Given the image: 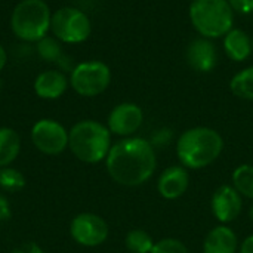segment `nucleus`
Here are the masks:
<instances>
[{
    "mask_svg": "<svg viewBox=\"0 0 253 253\" xmlns=\"http://www.w3.org/2000/svg\"><path fill=\"white\" fill-rule=\"evenodd\" d=\"M144 123V111L135 102L117 104L108 114L107 127L111 135L120 138H129L139 130Z\"/></svg>",
    "mask_w": 253,
    "mask_h": 253,
    "instance_id": "10",
    "label": "nucleus"
},
{
    "mask_svg": "<svg viewBox=\"0 0 253 253\" xmlns=\"http://www.w3.org/2000/svg\"><path fill=\"white\" fill-rule=\"evenodd\" d=\"M231 92L245 101H253V65L239 71L230 82Z\"/></svg>",
    "mask_w": 253,
    "mask_h": 253,
    "instance_id": "19",
    "label": "nucleus"
},
{
    "mask_svg": "<svg viewBox=\"0 0 253 253\" xmlns=\"http://www.w3.org/2000/svg\"><path fill=\"white\" fill-rule=\"evenodd\" d=\"M70 87L83 98H93L104 93L111 83L110 67L96 59L83 61L70 71Z\"/></svg>",
    "mask_w": 253,
    "mask_h": 253,
    "instance_id": "7",
    "label": "nucleus"
},
{
    "mask_svg": "<svg viewBox=\"0 0 253 253\" xmlns=\"http://www.w3.org/2000/svg\"><path fill=\"white\" fill-rule=\"evenodd\" d=\"M12 253H44L43 252V249L37 245V243H34V242H25V243H22L21 246H18L15 251Z\"/></svg>",
    "mask_w": 253,
    "mask_h": 253,
    "instance_id": "26",
    "label": "nucleus"
},
{
    "mask_svg": "<svg viewBox=\"0 0 253 253\" xmlns=\"http://www.w3.org/2000/svg\"><path fill=\"white\" fill-rule=\"evenodd\" d=\"M12 216V211H10V205L9 200L0 193V227L7 222Z\"/></svg>",
    "mask_w": 253,
    "mask_h": 253,
    "instance_id": "25",
    "label": "nucleus"
},
{
    "mask_svg": "<svg viewBox=\"0 0 253 253\" xmlns=\"http://www.w3.org/2000/svg\"><path fill=\"white\" fill-rule=\"evenodd\" d=\"M234 12H239L242 15H251L253 13V0H228Z\"/></svg>",
    "mask_w": 253,
    "mask_h": 253,
    "instance_id": "24",
    "label": "nucleus"
},
{
    "mask_svg": "<svg viewBox=\"0 0 253 253\" xmlns=\"http://www.w3.org/2000/svg\"><path fill=\"white\" fill-rule=\"evenodd\" d=\"M151 253H190V251L181 240L166 237L154 243Z\"/></svg>",
    "mask_w": 253,
    "mask_h": 253,
    "instance_id": "23",
    "label": "nucleus"
},
{
    "mask_svg": "<svg viewBox=\"0 0 253 253\" xmlns=\"http://www.w3.org/2000/svg\"><path fill=\"white\" fill-rule=\"evenodd\" d=\"M239 239L237 234L227 225L212 228L203 242V253H237Z\"/></svg>",
    "mask_w": 253,
    "mask_h": 253,
    "instance_id": "15",
    "label": "nucleus"
},
{
    "mask_svg": "<svg viewBox=\"0 0 253 253\" xmlns=\"http://www.w3.org/2000/svg\"><path fill=\"white\" fill-rule=\"evenodd\" d=\"M190 185V173L184 166H170L165 169L157 182L159 194L166 200H176L182 197Z\"/></svg>",
    "mask_w": 253,
    "mask_h": 253,
    "instance_id": "13",
    "label": "nucleus"
},
{
    "mask_svg": "<svg viewBox=\"0 0 253 253\" xmlns=\"http://www.w3.org/2000/svg\"><path fill=\"white\" fill-rule=\"evenodd\" d=\"M187 62L197 73H211L218 64L215 43L206 37H197L187 47Z\"/></svg>",
    "mask_w": 253,
    "mask_h": 253,
    "instance_id": "12",
    "label": "nucleus"
},
{
    "mask_svg": "<svg viewBox=\"0 0 253 253\" xmlns=\"http://www.w3.org/2000/svg\"><path fill=\"white\" fill-rule=\"evenodd\" d=\"M154 243L153 237L141 228L130 230L125 237V246L130 253H151Z\"/></svg>",
    "mask_w": 253,
    "mask_h": 253,
    "instance_id": "21",
    "label": "nucleus"
},
{
    "mask_svg": "<svg viewBox=\"0 0 253 253\" xmlns=\"http://www.w3.org/2000/svg\"><path fill=\"white\" fill-rule=\"evenodd\" d=\"M243 208V197L239 191L228 184L218 187L211 199V209L213 216L224 225L236 221Z\"/></svg>",
    "mask_w": 253,
    "mask_h": 253,
    "instance_id": "11",
    "label": "nucleus"
},
{
    "mask_svg": "<svg viewBox=\"0 0 253 253\" xmlns=\"http://www.w3.org/2000/svg\"><path fill=\"white\" fill-rule=\"evenodd\" d=\"M21 153L19 133L7 126L0 127V169L10 166Z\"/></svg>",
    "mask_w": 253,
    "mask_h": 253,
    "instance_id": "17",
    "label": "nucleus"
},
{
    "mask_svg": "<svg viewBox=\"0 0 253 253\" xmlns=\"http://www.w3.org/2000/svg\"><path fill=\"white\" fill-rule=\"evenodd\" d=\"M6 64H7V52L3 47V44L0 43V71L6 67Z\"/></svg>",
    "mask_w": 253,
    "mask_h": 253,
    "instance_id": "28",
    "label": "nucleus"
},
{
    "mask_svg": "<svg viewBox=\"0 0 253 253\" xmlns=\"http://www.w3.org/2000/svg\"><path fill=\"white\" fill-rule=\"evenodd\" d=\"M111 145L110 129L98 120H80L68 130V148L82 163L105 162Z\"/></svg>",
    "mask_w": 253,
    "mask_h": 253,
    "instance_id": "3",
    "label": "nucleus"
},
{
    "mask_svg": "<svg viewBox=\"0 0 253 253\" xmlns=\"http://www.w3.org/2000/svg\"><path fill=\"white\" fill-rule=\"evenodd\" d=\"M188 16L200 37H224L234 24V10L228 0H193L188 7Z\"/></svg>",
    "mask_w": 253,
    "mask_h": 253,
    "instance_id": "4",
    "label": "nucleus"
},
{
    "mask_svg": "<svg viewBox=\"0 0 253 253\" xmlns=\"http://www.w3.org/2000/svg\"><path fill=\"white\" fill-rule=\"evenodd\" d=\"M0 90H1V80H0Z\"/></svg>",
    "mask_w": 253,
    "mask_h": 253,
    "instance_id": "30",
    "label": "nucleus"
},
{
    "mask_svg": "<svg viewBox=\"0 0 253 253\" xmlns=\"http://www.w3.org/2000/svg\"><path fill=\"white\" fill-rule=\"evenodd\" d=\"M239 253H253V234L242 242V246L239 248Z\"/></svg>",
    "mask_w": 253,
    "mask_h": 253,
    "instance_id": "27",
    "label": "nucleus"
},
{
    "mask_svg": "<svg viewBox=\"0 0 253 253\" xmlns=\"http://www.w3.org/2000/svg\"><path fill=\"white\" fill-rule=\"evenodd\" d=\"M50 31L61 43L77 44L92 34V21L86 12L76 6H62L52 12Z\"/></svg>",
    "mask_w": 253,
    "mask_h": 253,
    "instance_id": "6",
    "label": "nucleus"
},
{
    "mask_svg": "<svg viewBox=\"0 0 253 253\" xmlns=\"http://www.w3.org/2000/svg\"><path fill=\"white\" fill-rule=\"evenodd\" d=\"M36 53L37 56L49 64L59 62L62 59V43L55 36H44L39 42H36Z\"/></svg>",
    "mask_w": 253,
    "mask_h": 253,
    "instance_id": "18",
    "label": "nucleus"
},
{
    "mask_svg": "<svg viewBox=\"0 0 253 253\" xmlns=\"http://www.w3.org/2000/svg\"><path fill=\"white\" fill-rule=\"evenodd\" d=\"M249 218H251V221L253 222V203L251 205V208H249Z\"/></svg>",
    "mask_w": 253,
    "mask_h": 253,
    "instance_id": "29",
    "label": "nucleus"
},
{
    "mask_svg": "<svg viewBox=\"0 0 253 253\" xmlns=\"http://www.w3.org/2000/svg\"><path fill=\"white\" fill-rule=\"evenodd\" d=\"M252 47H253V37H252Z\"/></svg>",
    "mask_w": 253,
    "mask_h": 253,
    "instance_id": "31",
    "label": "nucleus"
},
{
    "mask_svg": "<svg viewBox=\"0 0 253 253\" xmlns=\"http://www.w3.org/2000/svg\"><path fill=\"white\" fill-rule=\"evenodd\" d=\"M110 228L105 219L92 212L76 215L70 222L71 239L83 248H98L108 239Z\"/></svg>",
    "mask_w": 253,
    "mask_h": 253,
    "instance_id": "9",
    "label": "nucleus"
},
{
    "mask_svg": "<svg viewBox=\"0 0 253 253\" xmlns=\"http://www.w3.org/2000/svg\"><path fill=\"white\" fill-rule=\"evenodd\" d=\"M70 86V80L62 70H46L37 74L33 83L34 93L46 101L61 98Z\"/></svg>",
    "mask_w": 253,
    "mask_h": 253,
    "instance_id": "14",
    "label": "nucleus"
},
{
    "mask_svg": "<svg viewBox=\"0 0 253 253\" xmlns=\"http://www.w3.org/2000/svg\"><path fill=\"white\" fill-rule=\"evenodd\" d=\"M30 138L36 150L46 156H58L68 148V130L53 119L37 120L30 130Z\"/></svg>",
    "mask_w": 253,
    "mask_h": 253,
    "instance_id": "8",
    "label": "nucleus"
},
{
    "mask_svg": "<svg viewBox=\"0 0 253 253\" xmlns=\"http://www.w3.org/2000/svg\"><path fill=\"white\" fill-rule=\"evenodd\" d=\"M224 150L221 133L212 127L196 126L185 130L176 141V156L185 169L199 170L215 163Z\"/></svg>",
    "mask_w": 253,
    "mask_h": 253,
    "instance_id": "2",
    "label": "nucleus"
},
{
    "mask_svg": "<svg viewBox=\"0 0 253 253\" xmlns=\"http://www.w3.org/2000/svg\"><path fill=\"white\" fill-rule=\"evenodd\" d=\"M224 50L231 61L243 62L252 55V39L246 31L233 28L224 36Z\"/></svg>",
    "mask_w": 253,
    "mask_h": 253,
    "instance_id": "16",
    "label": "nucleus"
},
{
    "mask_svg": "<svg viewBox=\"0 0 253 253\" xmlns=\"http://www.w3.org/2000/svg\"><path fill=\"white\" fill-rule=\"evenodd\" d=\"M157 157L151 141L139 136L122 138L111 145L105 159L110 178L123 187H139L156 172Z\"/></svg>",
    "mask_w": 253,
    "mask_h": 253,
    "instance_id": "1",
    "label": "nucleus"
},
{
    "mask_svg": "<svg viewBox=\"0 0 253 253\" xmlns=\"http://www.w3.org/2000/svg\"><path fill=\"white\" fill-rule=\"evenodd\" d=\"M233 187L239 191L242 197H248L253 200V166L252 165H240L234 169L231 175Z\"/></svg>",
    "mask_w": 253,
    "mask_h": 253,
    "instance_id": "20",
    "label": "nucleus"
},
{
    "mask_svg": "<svg viewBox=\"0 0 253 253\" xmlns=\"http://www.w3.org/2000/svg\"><path fill=\"white\" fill-rule=\"evenodd\" d=\"M25 187V176L18 169L7 166L0 169V190L9 194L19 193Z\"/></svg>",
    "mask_w": 253,
    "mask_h": 253,
    "instance_id": "22",
    "label": "nucleus"
},
{
    "mask_svg": "<svg viewBox=\"0 0 253 253\" xmlns=\"http://www.w3.org/2000/svg\"><path fill=\"white\" fill-rule=\"evenodd\" d=\"M52 10L44 0H21L10 13V30L24 43H36L50 31Z\"/></svg>",
    "mask_w": 253,
    "mask_h": 253,
    "instance_id": "5",
    "label": "nucleus"
}]
</instances>
